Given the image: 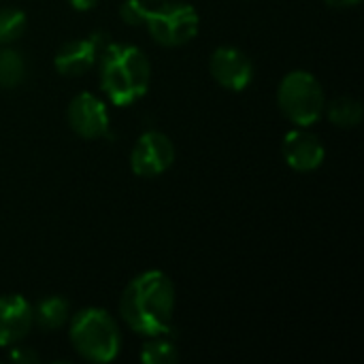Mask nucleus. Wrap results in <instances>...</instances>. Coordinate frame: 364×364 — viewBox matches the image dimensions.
Returning <instances> with one entry per match:
<instances>
[{"instance_id":"1","label":"nucleus","mask_w":364,"mask_h":364,"mask_svg":"<svg viewBox=\"0 0 364 364\" xmlns=\"http://www.w3.org/2000/svg\"><path fill=\"white\" fill-rule=\"evenodd\" d=\"M119 316L126 326L143 337H162L173 331L175 284L162 271L136 275L119 299Z\"/></svg>"},{"instance_id":"2","label":"nucleus","mask_w":364,"mask_h":364,"mask_svg":"<svg viewBox=\"0 0 364 364\" xmlns=\"http://www.w3.org/2000/svg\"><path fill=\"white\" fill-rule=\"evenodd\" d=\"M100 87L117 107H128L143 98L151 81V64L134 45L109 43L98 55Z\"/></svg>"},{"instance_id":"3","label":"nucleus","mask_w":364,"mask_h":364,"mask_svg":"<svg viewBox=\"0 0 364 364\" xmlns=\"http://www.w3.org/2000/svg\"><path fill=\"white\" fill-rule=\"evenodd\" d=\"M73 350L87 363H113L122 350V333L113 316L100 307L77 311L68 324Z\"/></svg>"},{"instance_id":"4","label":"nucleus","mask_w":364,"mask_h":364,"mask_svg":"<svg viewBox=\"0 0 364 364\" xmlns=\"http://www.w3.org/2000/svg\"><path fill=\"white\" fill-rule=\"evenodd\" d=\"M277 105L288 122L307 128L324 115L326 94L314 73L292 70L277 87Z\"/></svg>"},{"instance_id":"5","label":"nucleus","mask_w":364,"mask_h":364,"mask_svg":"<svg viewBox=\"0 0 364 364\" xmlns=\"http://www.w3.org/2000/svg\"><path fill=\"white\" fill-rule=\"evenodd\" d=\"M198 13L192 4L179 0H162L149 9L145 26L149 36L162 47H181L198 34Z\"/></svg>"},{"instance_id":"6","label":"nucleus","mask_w":364,"mask_h":364,"mask_svg":"<svg viewBox=\"0 0 364 364\" xmlns=\"http://www.w3.org/2000/svg\"><path fill=\"white\" fill-rule=\"evenodd\" d=\"M175 162V145L160 130L143 132L132 151H130V168L139 177H158L166 173Z\"/></svg>"},{"instance_id":"7","label":"nucleus","mask_w":364,"mask_h":364,"mask_svg":"<svg viewBox=\"0 0 364 364\" xmlns=\"http://www.w3.org/2000/svg\"><path fill=\"white\" fill-rule=\"evenodd\" d=\"M68 126L81 139H102L109 132V111L105 100L92 92L77 94L66 109Z\"/></svg>"},{"instance_id":"8","label":"nucleus","mask_w":364,"mask_h":364,"mask_svg":"<svg viewBox=\"0 0 364 364\" xmlns=\"http://www.w3.org/2000/svg\"><path fill=\"white\" fill-rule=\"evenodd\" d=\"M209 70L215 83L230 92L245 90L254 79L252 58L239 47H230V45H222L211 53Z\"/></svg>"},{"instance_id":"9","label":"nucleus","mask_w":364,"mask_h":364,"mask_svg":"<svg viewBox=\"0 0 364 364\" xmlns=\"http://www.w3.org/2000/svg\"><path fill=\"white\" fill-rule=\"evenodd\" d=\"M105 45H109V36L100 32H94L85 38H73L58 49L53 66L64 77H79L98 62Z\"/></svg>"},{"instance_id":"10","label":"nucleus","mask_w":364,"mask_h":364,"mask_svg":"<svg viewBox=\"0 0 364 364\" xmlns=\"http://www.w3.org/2000/svg\"><path fill=\"white\" fill-rule=\"evenodd\" d=\"M282 156L286 164L296 173H311L322 166L326 158V149L318 134L309 132L303 126L286 132L282 143Z\"/></svg>"},{"instance_id":"11","label":"nucleus","mask_w":364,"mask_h":364,"mask_svg":"<svg viewBox=\"0 0 364 364\" xmlns=\"http://www.w3.org/2000/svg\"><path fill=\"white\" fill-rule=\"evenodd\" d=\"M34 326L32 305L19 294L0 296V348H11L23 341Z\"/></svg>"},{"instance_id":"12","label":"nucleus","mask_w":364,"mask_h":364,"mask_svg":"<svg viewBox=\"0 0 364 364\" xmlns=\"http://www.w3.org/2000/svg\"><path fill=\"white\" fill-rule=\"evenodd\" d=\"M32 320L34 326H38L41 331L53 333L70 320V305L64 296H45L36 305H32Z\"/></svg>"},{"instance_id":"13","label":"nucleus","mask_w":364,"mask_h":364,"mask_svg":"<svg viewBox=\"0 0 364 364\" xmlns=\"http://www.w3.org/2000/svg\"><path fill=\"white\" fill-rule=\"evenodd\" d=\"M324 115L337 128H356L363 119V105L354 96H337L326 102Z\"/></svg>"},{"instance_id":"14","label":"nucleus","mask_w":364,"mask_h":364,"mask_svg":"<svg viewBox=\"0 0 364 364\" xmlns=\"http://www.w3.org/2000/svg\"><path fill=\"white\" fill-rule=\"evenodd\" d=\"M26 79V60L13 47H0V87L13 90Z\"/></svg>"},{"instance_id":"15","label":"nucleus","mask_w":364,"mask_h":364,"mask_svg":"<svg viewBox=\"0 0 364 364\" xmlns=\"http://www.w3.org/2000/svg\"><path fill=\"white\" fill-rule=\"evenodd\" d=\"M179 360V352L173 341L162 337H149V341L141 350V363L143 364H175Z\"/></svg>"},{"instance_id":"16","label":"nucleus","mask_w":364,"mask_h":364,"mask_svg":"<svg viewBox=\"0 0 364 364\" xmlns=\"http://www.w3.org/2000/svg\"><path fill=\"white\" fill-rule=\"evenodd\" d=\"M28 17L17 6H0V47L15 43L26 30Z\"/></svg>"},{"instance_id":"17","label":"nucleus","mask_w":364,"mask_h":364,"mask_svg":"<svg viewBox=\"0 0 364 364\" xmlns=\"http://www.w3.org/2000/svg\"><path fill=\"white\" fill-rule=\"evenodd\" d=\"M149 13L147 0H124L119 6V17L128 26H141L145 23V17Z\"/></svg>"},{"instance_id":"18","label":"nucleus","mask_w":364,"mask_h":364,"mask_svg":"<svg viewBox=\"0 0 364 364\" xmlns=\"http://www.w3.org/2000/svg\"><path fill=\"white\" fill-rule=\"evenodd\" d=\"M9 358L17 364H34L41 360V356L32 348H13V352L9 354Z\"/></svg>"},{"instance_id":"19","label":"nucleus","mask_w":364,"mask_h":364,"mask_svg":"<svg viewBox=\"0 0 364 364\" xmlns=\"http://www.w3.org/2000/svg\"><path fill=\"white\" fill-rule=\"evenodd\" d=\"M68 4L75 11H92L98 4V0H68Z\"/></svg>"},{"instance_id":"20","label":"nucleus","mask_w":364,"mask_h":364,"mask_svg":"<svg viewBox=\"0 0 364 364\" xmlns=\"http://www.w3.org/2000/svg\"><path fill=\"white\" fill-rule=\"evenodd\" d=\"M324 2L333 9H352V6H358L363 0H324Z\"/></svg>"},{"instance_id":"21","label":"nucleus","mask_w":364,"mask_h":364,"mask_svg":"<svg viewBox=\"0 0 364 364\" xmlns=\"http://www.w3.org/2000/svg\"><path fill=\"white\" fill-rule=\"evenodd\" d=\"M160 2H162V0H160Z\"/></svg>"}]
</instances>
